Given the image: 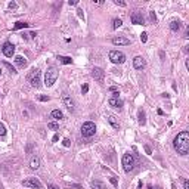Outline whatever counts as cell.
Returning a JSON list of instances; mask_svg holds the SVG:
<instances>
[{
  "instance_id": "23",
  "label": "cell",
  "mask_w": 189,
  "mask_h": 189,
  "mask_svg": "<svg viewBox=\"0 0 189 189\" xmlns=\"http://www.w3.org/2000/svg\"><path fill=\"white\" fill-rule=\"evenodd\" d=\"M121 25H123V21H121V19H120V18H115V19L112 21V28H114V30H117V28H120Z\"/></svg>"
},
{
  "instance_id": "6",
  "label": "cell",
  "mask_w": 189,
  "mask_h": 189,
  "mask_svg": "<svg viewBox=\"0 0 189 189\" xmlns=\"http://www.w3.org/2000/svg\"><path fill=\"white\" fill-rule=\"evenodd\" d=\"M22 185L25 188H33V189H42V183L40 180L35 177H30V179H25L22 182Z\"/></svg>"
},
{
  "instance_id": "11",
  "label": "cell",
  "mask_w": 189,
  "mask_h": 189,
  "mask_svg": "<svg viewBox=\"0 0 189 189\" xmlns=\"http://www.w3.org/2000/svg\"><path fill=\"white\" fill-rule=\"evenodd\" d=\"M130 21L134 25H142L143 24V16H142L140 12H134V13H132V16H130Z\"/></svg>"
},
{
  "instance_id": "28",
  "label": "cell",
  "mask_w": 189,
  "mask_h": 189,
  "mask_svg": "<svg viewBox=\"0 0 189 189\" xmlns=\"http://www.w3.org/2000/svg\"><path fill=\"white\" fill-rule=\"evenodd\" d=\"M140 40H142V43H146V40H148V34L146 33L140 34Z\"/></svg>"
},
{
  "instance_id": "22",
  "label": "cell",
  "mask_w": 189,
  "mask_h": 189,
  "mask_svg": "<svg viewBox=\"0 0 189 189\" xmlns=\"http://www.w3.org/2000/svg\"><path fill=\"white\" fill-rule=\"evenodd\" d=\"M137 121H139V124H142V126L146 123V118H145V112L143 111H139V114H137Z\"/></svg>"
},
{
  "instance_id": "20",
  "label": "cell",
  "mask_w": 189,
  "mask_h": 189,
  "mask_svg": "<svg viewBox=\"0 0 189 189\" xmlns=\"http://www.w3.org/2000/svg\"><path fill=\"white\" fill-rule=\"evenodd\" d=\"M50 115H52V118H56V120H61V118H64V114H62V111H59V110H53Z\"/></svg>"
},
{
  "instance_id": "18",
  "label": "cell",
  "mask_w": 189,
  "mask_h": 189,
  "mask_svg": "<svg viewBox=\"0 0 189 189\" xmlns=\"http://www.w3.org/2000/svg\"><path fill=\"white\" fill-rule=\"evenodd\" d=\"M39 167H40V160H39V158H33L31 163H30V168H31V170H37Z\"/></svg>"
},
{
  "instance_id": "37",
  "label": "cell",
  "mask_w": 189,
  "mask_h": 189,
  "mask_svg": "<svg viewBox=\"0 0 189 189\" xmlns=\"http://www.w3.org/2000/svg\"><path fill=\"white\" fill-rule=\"evenodd\" d=\"M151 19H152L154 22H155V21H157V16H155V12H154V11L151 12Z\"/></svg>"
},
{
  "instance_id": "7",
  "label": "cell",
  "mask_w": 189,
  "mask_h": 189,
  "mask_svg": "<svg viewBox=\"0 0 189 189\" xmlns=\"http://www.w3.org/2000/svg\"><path fill=\"white\" fill-rule=\"evenodd\" d=\"M2 52H3V55L6 56V58H12V56L15 55V46L12 45L11 42H6V43H3V46H2Z\"/></svg>"
},
{
  "instance_id": "26",
  "label": "cell",
  "mask_w": 189,
  "mask_h": 189,
  "mask_svg": "<svg viewBox=\"0 0 189 189\" xmlns=\"http://www.w3.org/2000/svg\"><path fill=\"white\" fill-rule=\"evenodd\" d=\"M3 65H5V67L8 68V69H9V71H11L12 74H15V73H16V71H15V68L12 67L11 64H9V62H3Z\"/></svg>"
},
{
  "instance_id": "24",
  "label": "cell",
  "mask_w": 189,
  "mask_h": 189,
  "mask_svg": "<svg viewBox=\"0 0 189 189\" xmlns=\"http://www.w3.org/2000/svg\"><path fill=\"white\" fill-rule=\"evenodd\" d=\"M27 27H30V24L27 22H16L13 25V30H21V28H27Z\"/></svg>"
},
{
  "instance_id": "33",
  "label": "cell",
  "mask_w": 189,
  "mask_h": 189,
  "mask_svg": "<svg viewBox=\"0 0 189 189\" xmlns=\"http://www.w3.org/2000/svg\"><path fill=\"white\" fill-rule=\"evenodd\" d=\"M39 100H40V102H47V100H49V96H43V95H42V96H39Z\"/></svg>"
},
{
  "instance_id": "31",
  "label": "cell",
  "mask_w": 189,
  "mask_h": 189,
  "mask_svg": "<svg viewBox=\"0 0 189 189\" xmlns=\"http://www.w3.org/2000/svg\"><path fill=\"white\" fill-rule=\"evenodd\" d=\"M62 145H64V146H65V148H68V146H69V145H71V142H69V139H67V137H65V139H64V140H62Z\"/></svg>"
},
{
  "instance_id": "30",
  "label": "cell",
  "mask_w": 189,
  "mask_h": 189,
  "mask_svg": "<svg viewBox=\"0 0 189 189\" xmlns=\"http://www.w3.org/2000/svg\"><path fill=\"white\" fill-rule=\"evenodd\" d=\"M87 92H89V86H87V84H83V87H81V93L86 95Z\"/></svg>"
},
{
  "instance_id": "41",
  "label": "cell",
  "mask_w": 189,
  "mask_h": 189,
  "mask_svg": "<svg viewBox=\"0 0 189 189\" xmlns=\"http://www.w3.org/2000/svg\"><path fill=\"white\" fill-rule=\"evenodd\" d=\"M58 139H59V136L55 134V136H53V139H52V142H58Z\"/></svg>"
},
{
  "instance_id": "27",
  "label": "cell",
  "mask_w": 189,
  "mask_h": 189,
  "mask_svg": "<svg viewBox=\"0 0 189 189\" xmlns=\"http://www.w3.org/2000/svg\"><path fill=\"white\" fill-rule=\"evenodd\" d=\"M5 134H6V127L0 123V136H5Z\"/></svg>"
},
{
  "instance_id": "9",
  "label": "cell",
  "mask_w": 189,
  "mask_h": 189,
  "mask_svg": "<svg viewBox=\"0 0 189 189\" xmlns=\"http://www.w3.org/2000/svg\"><path fill=\"white\" fill-rule=\"evenodd\" d=\"M103 76H105V73H103V69L99 67H95L92 69V77L95 78L96 81H102L103 80Z\"/></svg>"
},
{
  "instance_id": "12",
  "label": "cell",
  "mask_w": 189,
  "mask_h": 189,
  "mask_svg": "<svg viewBox=\"0 0 189 189\" xmlns=\"http://www.w3.org/2000/svg\"><path fill=\"white\" fill-rule=\"evenodd\" d=\"M145 65H146V61H145L142 56H136L133 59V67L136 68V69H142Z\"/></svg>"
},
{
  "instance_id": "21",
  "label": "cell",
  "mask_w": 189,
  "mask_h": 189,
  "mask_svg": "<svg viewBox=\"0 0 189 189\" xmlns=\"http://www.w3.org/2000/svg\"><path fill=\"white\" fill-rule=\"evenodd\" d=\"M58 61L62 62V64H65V65H68V64L73 62V59H71L69 56H58Z\"/></svg>"
},
{
  "instance_id": "39",
  "label": "cell",
  "mask_w": 189,
  "mask_h": 189,
  "mask_svg": "<svg viewBox=\"0 0 189 189\" xmlns=\"http://www.w3.org/2000/svg\"><path fill=\"white\" fill-rule=\"evenodd\" d=\"M9 8H11V9H15V8H16V3H15V2H11V3H9Z\"/></svg>"
},
{
  "instance_id": "2",
  "label": "cell",
  "mask_w": 189,
  "mask_h": 189,
  "mask_svg": "<svg viewBox=\"0 0 189 189\" xmlns=\"http://www.w3.org/2000/svg\"><path fill=\"white\" fill-rule=\"evenodd\" d=\"M59 77V71H58V68L55 67H50L47 68V71H46L45 74V84L47 87H50V86H53L56 83V80Z\"/></svg>"
},
{
  "instance_id": "19",
  "label": "cell",
  "mask_w": 189,
  "mask_h": 189,
  "mask_svg": "<svg viewBox=\"0 0 189 189\" xmlns=\"http://www.w3.org/2000/svg\"><path fill=\"white\" fill-rule=\"evenodd\" d=\"M92 189H106V188H105V185H103L102 182L93 180V182H92Z\"/></svg>"
},
{
  "instance_id": "34",
  "label": "cell",
  "mask_w": 189,
  "mask_h": 189,
  "mask_svg": "<svg viewBox=\"0 0 189 189\" xmlns=\"http://www.w3.org/2000/svg\"><path fill=\"white\" fill-rule=\"evenodd\" d=\"M110 182H111L114 186H118V182H117V179L115 177H110Z\"/></svg>"
},
{
  "instance_id": "40",
  "label": "cell",
  "mask_w": 189,
  "mask_h": 189,
  "mask_svg": "<svg viewBox=\"0 0 189 189\" xmlns=\"http://www.w3.org/2000/svg\"><path fill=\"white\" fill-rule=\"evenodd\" d=\"M145 151H146L148 155H151V148H149V146H145Z\"/></svg>"
},
{
  "instance_id": "44",
  "label": "cell",
  "mask_w": 189,
  "mask_h": 189,
  "mask_svg": "<svg viewBox=\"0 0 189 189\" xmlns=\"http://www.w3.org/2000/svg\"><path fill=\"white\" fill-rule=\"evenodd\" d=\"M0 74H2V68H0Z\"/></svg>"
},
{
  "instance_id": "4",
  "label": "cell",
  "mask_w": 189,
  "mask_h": 189,
  "mask_svg": "<svg viewBox=\"0 0 189 189\" xmlns=\"http://www.w3.org/2000/svg\"><path fill=\"white\" fill-rule=\"evenodd\" d=\"M95 133H96V126H95V123L93 121L83 123V126H81V134H83L84 137H92Z\"/></svg>"
},
{
  "instance_id": "42",
  "label": "cell",
  "mask_w": 189,
  "mask_h": 189,
  "mask_svg": "<svg viewBox=\"0 0 189 189\" xmlns=\"http://www.w3.org/2000/svg\"><path fill=\"white\" fill-rule=\"evenodd\" d=\"M49 189H59L58 186H55V185H49Z\"/></svg>"
},
{
  "instance_id": "32",
  "label": "cell",
  "mask_w": 189,
  "mask_h": 189,
  "mask_svg": "<svg viewBox=\"0 0 189 189\" xmlns=\"http://www.w3.org/2000/svg\"><path fill=\"white\" fill-rule=\"evenodd\" d=\"M114 3H115V5H117V6H123V8H124V6H126V2H121V0H115V2H114Z\"/></svg>"
},
{
  "instance_id": "14",
  "label": "cell",
  "mask_w": 189,
  "mask_h": 189,
  "mask_svg": "<svg viewBox=\"0 0 189 189\" xmlns=\"http://www.w3.org/2000/svg\"><path fill=\"white\" fill-rule=\"evenodd\" d=\"M108 103H110V106L115 108V110H121L123 108V100L118 99V98H111L108 100Z\"/></svg>"
},
{
  "instance_id": "17",
  "label": "cell",
  "mask_w": 189,
  "mask_h": 189,
  "mask_svg": "<svg viewBox=\"0 0 189 189\" xmlns=\"http://www.w3.org/2000/svg\"><path fill=\"white\" fill-rule=\"evenodd\" d=\"M170 30H171V31H174V33H177L179 30H180V22L176 21V19H174V21H171V22H170Z\"/></svg>"
},
{
  "instance_id": "29",
  "label": "cell",
  "mask_w": 189,
  "mask_h": 189,
  "mask_svg": "<svg viewBox=\"0 0 189 189\" xmlns=\"http://www.w3.org/2000/svg\"><path fill=\"white\" fill-rule=\"evenodd\" d=\"M182 183H183V189H189V180L188 179H183Z\"/></svg>"
},
{
  "instance_id": "1",
  "label": "cell",
  "mask_w": 189,
  "mask_h": 189,
  "mask_svg": "<svg viewBox=\"0 0 189 189\" xmlns=\"http://www.w3.org/2000/svg\"><path fill=\"white\" fill-rule=\"evenodd\" d=\"M173 146L180 155H188L189 154V132L183 130L177 133V136L173 140Z\"/></svg>"
},
{
  "instance_id": "38",
  "label": "cell",
  "mask_w": 189,
  "mask_h": 189,
  "mask_svg": "<svg viewBox=\"0 0 189 189\" xmlns=\"http://www.w3.org/2000/svg\"><path fill=\"white\" fill-rule=\"evenodd\" d=\"M118 95H120V92H118V90L112 92V98H118Z\"/></svg>"
},
{
  "instance_id": "5",
  "label": "cell",
  "mask_w": 189,
  "mask_h": 189,
  "mask_svg": "<svg viewBox=\"0 0 189 189\" xmlns=\"http://www.w3.org/2000/svg\"><path fill=\"white\" fill-rule=\"evenodd\" d=\"M108 56H110L112 64H123V62H126V55L123 52H120V50H111Z\"/></svg>"
},
{
  "instance_id": "35",
  "label": "cell",
  "mask_w": 189,
  "mask_h": 189,
  "mask_svg": "<svg viewBox=\"0 0 189 189\" xmlns=\"http://www.w3.org/2000/svg\"><path fill=\"white\" fill-rule=\"evenodd\" d=\"M68 5H69V6H76V5H78V2H77V0H69V2H68Z\"/></svg>"
},
{
  "instance_id": "43",
  "label": "cell",
  "mask_w": 189,
  "mask_h": 189,
  "mask_svg": "<svg viewBox=\"0 0 189 189\" xmlns=\"http://www.w3.org/2000/svg\"><path fill=\"white\" fill-rule=\"evenodd\" d=\"M148 189H157V188H154L152 185H149V186H148Z\"/></svg>"
},
{
  "instance_id": "15",
  "label": "cell",
  "mask_w": 189,
  "mask_h": 189,
  "mask_svg": "<svg viewBox=\"0 0 189 189\" xmlns=\"http://www.w3.org/2000/svg\"><path fill=\"white\" fill-rule=\"evenodd\" d=\"M106 118H108L110 124H111V126L114 127V129H115V130H120V123H118V120H117V117H115V115H112V114H108V115H106Z\"/></svg>"
},
{
  "instance_id": "13",
  "label": "cell",
  "mask_w": 189,
  "mask_h": 189,
  "mask_svg": "<svg viewBox=\"0 0 189 189\" xmlns=\"http://www.w3.org/2000/svg\"><path fill=\"white\" fill-rule=\"evenodd\" d=\"M112 45H115V46H127V45H130V40H127L126 37H114V39H112Z\"/></svg>"
},
{
  "instance_id": "10",
  "label": "cell",
  "mask_w": 189,
  "mask_h": 189,
  "mask_svg": "<svg viewBox=\"0 0 189 189\" xmlns=\"http://www.w3.org/2000/svg\"><path fill=\"white\" fill-rule=\"evenodd\" d=\"M62 102L65 103V106L68 108V111L69 112H74V110H76V105H74V100L71 99L68 95H64L62 96Z\"/></svg>"
},
{
  "instance_id": "3",
  "label": "cell",
  "mask_w": 189,
  "mask_h": 189,
  "mask_svg": "<svg viewBox=\"0 0 189 189\" xmlns=\"http://www.w3.org/2000/svg\"><path fill=\"white\" fill-rule=\"evenodd\" d=\"M121 164H123V168L126 173H130L132 170L134 168V158L130 152H126L121 158Z\"/></svg>"
},
{
  "instance_id": "8",
  "label": "cell",
  "mask_w": 189,
  "mask_h": 189,
  "mask_svg": "<svg viewBox=\"0 0 189 189\" xmlns=\"http://www.w3.org/2000/svg\"><path fill=\"white\" fill-rule=\"evenodd\" d=\"M28 80H30L33 87H39L40 86V69H33V73L30 74Z\"/></svg>"
},
{
  "instance_id": "36",
  "label": "cell",
  "mask_w": 189,
  "mask_h": 189,
  "mask_svg": "<svg viewBox=\"0 0 189 189\" xmlns=\"http://www.w3.org/2000/svg\"><path fill=\"white\" fill-rule=\"evenodd\" d=\"M77 15L80 16V18H83V19H84V13H83V11H81V9H77Z\"/></svg>"
},
{
  "instance_id": "16",
  "label": "cell",
  "mask_w": 189,
  "mask_h": 189,
  "mask_svg": "<svg viewBox=\"0 0 189 189\" xmlns=\"http://www.w3.org/2000/svg\"><path fill=\"white\" fill-rule=\"evenodd\" d=\"M15 64H16L18 67L24 68L25 65H27V59H25L24 56H16V58H15Z\"/></svg>"
},
{
  "instance_id": "25",
  "label": "cell",
  "mask_w": 189,
  "mask_h": 189,
  "mask_svg": "<svg viewBox=\"0 0 189 189\" xmlns=\"http://www.w3.org/2000/svg\"><path fill=\"white\" fill-rule=\"evenodd\" d=\"M47 127H49L50 130H58V129H59V124L55 123V121H50L49 124H47Z\"/></svg>"
}]
</instances>
